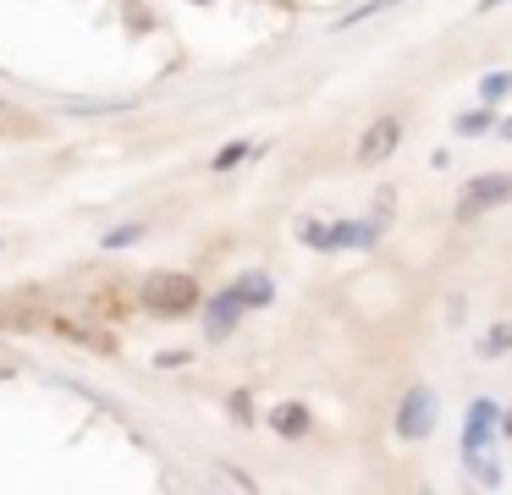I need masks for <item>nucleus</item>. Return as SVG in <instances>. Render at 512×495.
Masks as SVG:
<instances>
[{
    "label": "nucleus",
    "mask_w": 512,
    "mask_h": 495,
    "mask_svg": "<svg viewBox=\"0 0 512 495\" xmlns=\"http://www.w3.org/2000/svg\"><path fill=\"white\" fill-rule=\"evenodd\" d=\"M199 303H204V292H199V281H193L188 270H149V281H144V308L149 314L182 319Z\"/></svg>",
    "instance_id": "nucleus-1"
},
{
    "label": "nucleus",
    "mask_w": 512,
    "mask_h": 495,
    "mask_svg": "<svg viewBox=\"0 0 512 495\" xmlns=\"http://www.w3.org/2000/svg\"><path fill=\"white\" fill-rule=\"evenodd\" d=\"M298 237L309 248H369L375 220H298Z\"/></svg>",
    "instance_id": "nucleus-2"
},
{
    "label": "nucleus",
    "mask_w": 512,
    "mask_h": 495,
    "mask_svg": "<svg viewBox=\"0 0 512 495\" xmlns=\"http://www.w3.org/2000/svg\"><path fill=\"white\" fill-rule=\"evenodd\" d=\"M435 429V391L430 385H413L408 396H402V407H397V435L402 440H424Z\"/></svg>",
    "instance_id": "nucleus-3"
},
{
    "label": "nucleus",
    "mask_w": 512,
    "mask_h": 495,
    "mask_svg": "<svg viewBox=\"0 0 512 495\" xmlns=\"http://www.w3.org/2000/svg\"><path fill=\"white\" fill-rule=\"evenodd\" d=\"M512 198V176L490 171V176H474V182L463 187V204H457V220H474L479 209H496Z\"/></svg>",
    "instance_id": "nucleus-4"
},
{
    "label": "nucleus",
    "mask_w": 512,
    "mask_h": 495,
    "mask_svg": "<svg viewBox=\"0 0 512 495\" xmlns=\"http://www.w3.org/2000/svg\"><path fill=\"white\" fill-rule=\"evenodd\" d=\"M243 292H237V286H226L221 297H210V308H204V330H210V341H226L232 336V325L237 319H243Z\"/></svg>",
    "instance_id": "nucleus-5"
},
{
    "label": "nucleus",
    "mask_w": 512,
    "mask_h": 495,
    "mask_svg": "<svg viewBox=\"0 0 512 495\" xmlns=\"http://www.w3.org/2000/svg\"><path fill=\"white\" fill-rule=\"evenodd\" d=\"M397 138H402V127H397V116H380L375 127L358 138V160L364 165H375V160H386L391 149H397Z\"/></svg>",
    "instance_id": "nucleus-6"
},
{
    "label": "nucleus",
    "mask_w": 512,
    "mask_h": 495,
    "mask_svg": "<svg viewBox=\"0 0 512 495\" xmlns=\"http://www.w3.org/2000/svg\"><path fill=\"white\" fill-rule=\"evenodd\" d=\"M490 429H501L496 402H474V407H468V424H463V451H485Z\"/></svg>",
    "instance_id": "nucleus-7"
},
{
    "label": "nucleus",
    "mask_w": 512,
    "mask_h": 495,
    "mask_svg": "<svg viewBox=\"0 0 512 495\" xmlns=\"http://www.w3.org/2000/svg\"><path fill=\"white\" fill-rule=\"evenodd\" d=\"M232 286L243 292V303H248V308H265L270 297H276V286H270V275H265V270H248V275H237Z\"/></svg>",
    "instance_id": "nucleus-8"
},
{
    "label": "nucleus",
    "mask_w": 512,
    "mask_h": 495,
    "mask_svg": "<svg viewBox=\"0 0 512 495\" xmlns=\"http://www.w3.org/2000/svg\"><path fill=\"white\" fill-rule=\"evenodd\" d=\"M270 424H276V435H309V407H303V402H281L276 413H270Z\"/></svg>",
    "instance_id": "nucleus-9"
},
{
    "label": "nucleus",
    "mask_w": 512,
    "mask_h": 495,
    "mask_svg": "<svg viewBox=\"0 0 512 495\" xmlns=\"http://www.w3.org/2000/svg\"><path fill=\"white\" fill-rule=\"evenodd\" d=\"M479 352H485V358H501V352H512V325H496L485 341H479Z\"/></svg>",
    "instance_id": "nucleus-10"
},
{
    "label": "nucleus",
    "mask_w": 512,
    "mask_h": 495,
    "mask_svg": "<svg viewBox=\"0 0 512 495\" xmlns=\"http://www.w3.org/2000/svg\"><path fill=\"white\" fill-rule=\"evenodd\" d=\"M512 88V72H490V77H479V94L485 99H501Z\"/></svg>",
    "instance_id": "nucleus-11"
},
{
    "label": "nucleus",
    "mask_w": 512,
    "mask_h": 495,
    "mask_svg": "<svg viewBox=\"0 0 512 495\" xmlns=\"http://www.w3.org/2000/svg\"><path fill=\"white\" fill-rule=\"evenodd\" d=\"M138 237H144V226H116V231H105V248H133Z\"/></svg>",
    "instance_id": "nucleus-12"
},
{
    "label": "nucleus",
    "mask_w": 512,
    "mask_h": 495,
    "mask_svg": "<svg viewBox=\"0 0 512 495\" xmlns=\"http://www.w3.org/2000/svg\"><path fill=\"white\" fill-rule=\"evenodd\" d=\"M243 154H248V143H226V149H221V154H215V160H210V165H215V171H232V165H237V160H243Z\"/></svg>",
    "instance_id": "nucleus-13"
},
{
    "label": "nucleus",
    "mask_w": 512,
    "mask_h": 495,
    "mask_svg": "<svg viewBox=\"0 0 512 495\" xmlns=\"http://www.w3.org/2000/svg\"><path fill=\"white\" fill-rule=\"evenodd\" d=\"M490 127V110H468L463 121H457V132H463V138H474V132H485Z\"/></svg>",
    "instance_id": "nucleus-14"
},
{
    "label": "nucleus",
    "mask_w": 512,
    "mask_h": 495,
    "mask_svg": "<svg viewBox=\"0 0 512 495\" xmlns=\"http://www.w3.org/2000/svg\"><path fill=\"white\" fill-rule=\"evenodd\" d=\"M501 138H512V121H501Z\"/></svg>",
    "instance_id": "nucleus-15"
},
{
    "label": "nucleus",
    "mask_w": 512,
    "mask_h": 495,
    "mask_svg": "<svg viewBox=\"0 0 512 495\" xmlns=\"http://www.w3.org/2000/svg\"><path fill=\"white\" fill-rule=\"evenodd\" d=\"M479 6H485V11H490V6H501V0H479Z\"/></svg>",
    "instance_id": "nucleus-16"
},
{
    "label": "nucleus",
    "mask_w": 512,
    "mask_h": 495,
    "mask_svg": "<svg viewBox=\"0 0 512 495\" xmlns=\"http://www.w3.org/2000/svg\"><path fill=\"white\" fill-rule=\"evenodd\" d=\"M501 429H507V435H512V413H507V424H501Z\"/></svg>",
    "instance_id": "nucleus-17"
}]
</instances>
